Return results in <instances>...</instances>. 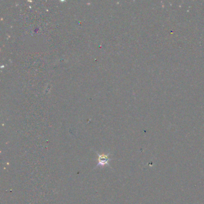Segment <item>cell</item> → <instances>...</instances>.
Wrapping results in <instances>:
<instances>
[{"mask_svg":"<svg viewBox=\"0 0 204 204\" xmlns=\"http://www.w3.org/2000/svg\"><path fill=\"white\" fill-rule=\"evenodd\" d=\"M96 153L98 156V163L97 164L96 168H97L98 167H104V166H105V165H108V166H109V167H110V164H109V161L111 160V159H110V157H109L110 153L105 155V154H99L98 152H96Z\"/></svg>","mask_w":204,"mask_h":204,"instance_id":"cell-1","label":"cell"}]
</instances>
